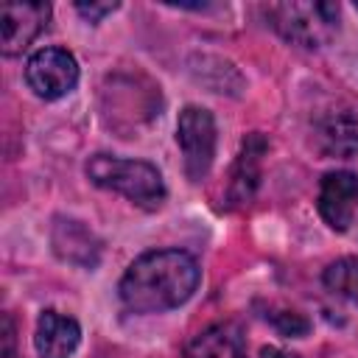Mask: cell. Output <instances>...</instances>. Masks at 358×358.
<instances>
[{
  "label": "cell",
  "mask_w": 358,
  "mask_h": 358,
  "mask_svg": "<svg viewBox=\"0 0 358 358\" xmlns=\"http://www.w3.org/2000/svg\"><path fill=\"white\" fill-rule=\"evenodd\" d=\"M176 143L182 151V165L190 182H201L215 159V143H218V129L215 117L210 109L187 103L179 112L176 120Z\"/></svg>",
  "instance_id": "277c9868"
},
{
  "label": "cell",
  "mask_w": 358,
  "mask_h": 358,
  "mask_svg": "<svg viewBox=\"0 0 358 358\" xmlns=\"http://www.w3.org/2000/svg\"><path fill=\"white\" fill-rule=\"evenodd\" d=\"M322 282L330 294L358 305V255H347L327 263V268L322 271Z\"/></svg>",
  "instance_id": "4fadbf2b"
},
{
  "label": "cell",
  "mask_w": 358,
  "mask_h": 358,
  "mask_svg": "<svg viewBox=\"0 0 358 358\" xmlns=\"http://www.w3.org/2000/svg\"><path fill=\"white\" fill-rule=\"evenodd\" d=\"M316 207L322 221L333 232H347L358 215V173L355 171H327L319 182Z\"/></svg>",
  "instance_id": "52a82bcc"
},
{
  "label": "cell",
  "mask_w": 358,
  "mask_h": 358,
  "mask_svg": "<svg viewBox=\"0 0 358 358\" xmlns=\"http://www.w3.org/2000/svg\"><path fill=\"white\" fill-rule=\"evenodd\" d=\"M78 62L67 48H39L25 62V81L42 101H59L78 84Z\"/></svg>",
  "instance_id": "5b68a950"
},
{
  "label": "cell",
  "mask_w": 358,
  "mask_h": 358,
  "mask_svg": "<svg viewBox=\"0 0 358 358\" xmlns=\"http://www.w3.org/2000/svg\"><path fill=\"white\" fill-rule=\"evenodd\" d=\"M185 358H246L243 336L232 322H215L185 344Z\"/></svg>",
  "instance_id": "7c38bea8"
},
{
  "label": "cell",
  "mask_w": 358,
  "mask_h": 358,
  "mask_svg": "<svg viewBox=\"0 0 358 358\" xmlns=\"http://www.w3.org/2000/svg\"><path fill=\"white\" fill-rule=\"evenodd\" d=\"M50 20V3H28V0H6L0 6V50L3 56L22 53Z\"/></svg>",
  "instance_id": "8992f818"
},
{
  "label": "cell",
  "mask_w": 358,
  "mask_h": 358,
  "mask_svg": "<svg viewBox=\"0 0 358 358\" xmlns=\"http://www.w3.org/2000/svg\"><path fill=\"white\" fill-rule=\"evenodd\" d=\"M201 282L196 257L185 249H151L129 263L117 282L120 305L129 313H165L185 305Z\"/></svg>",
  "instance_id": "6da1fadb"
},
{
  "label": "cell",
  "mask_w": 358,
  "mask_h": 358,
  "mask_svg": "<svg viewBox=\"0 0 358 358\" xmlns=\"http://www.w3.org/2000/svg\"><path fill=\"white\" fill-rule=\"evenodd\" d=\"M78 341H81V324L73 316L59 313L53 308L39 313L34 333V347L39 358H73Z\"/></svg>",
  "instance_id": "8fae6325"
},
{
  "label": "cell",
  "mask_w": 358,
  "mask_h": 358,
  "mask_svg": "<svg viewBox=\"0 0 358 358\" xmlns=\"http://www.w3.org/2000/svg\"><path fill=\"white\" fill-rule=\"evenodd\" d=\"M266 322H271V327L280 333V336H288V338H299V336H308V330H310V322L299 313V310H294V308H268L266 313Z\"/></svg>",
  "instance_id": "5bb4252c"
},
{
  "label": "cell",
  "mask_w": 358,
  "mask_h": 358,
  "mask_svg": "<svg viewBox=\"0 0 358 358\" xmlns=\"http://www.w3.org/2000/svg\"><path fill=\"white\" fill-rule=\"evenodd\" d=\"M50 246H53L59 260L73 263L78 268H95L98 260H101V241L78 218H67V215L53 218Z\"/></svg>",
  "instance_id": "ba28073f"
},
{
  "label": "cell",
  "mask_w": 358,
  "mask_h": 358,
  "mask_svg": "<svg viewBox=\"0 0 358 358\" xmlns=\"http://www.w3.org/2000/svg\"><path fill=\"white\" fill-rule=\"evenodd\" d=\"M316 148L324 157L350 159L358 154V115L352 109H330L313 126Z\"/></svg>",
  "instance_id": "30bf717a"
},
{
  "label": "cell",
  "mask_w": 358,
  "mask_h": 358,
  "mask_svg": "<svg viewBox=\"0 0 358 358\" xmlns=\"http://www.w3.org/2000/svg\"><path fill=\"white\" fill-rule=\"evenodd\" d=\"M355 11H358V3H355Z\"/></svg>",
  "instance_id": "ac0fdd59"
},
{
  "label": "cell",
  "mask_w": 358,
  "mask_h": 358,
  "mask_svg": "<svg viewBox=\"0 0 358 358\" xmlns=\"http://www.w3.org/2000/svg\"><path fill=\"white\" fill-rule=\"evenodd\" d=\"M3 358H14V324L3 316Z\"/></svg>",
  "instance_id": "2e32d148"
},
{
  "label": "cell",
  "mask_w": 358,
  "mask_h": 358,
  "mask_svg": "<svg viewBox=\"0 0 358 358\" xmlns=\"http://www.w3.org/2000/svg\"><path fill=\"white\" fill-rule=\"evenodd\" d=\"M268 151V140L263 131H249L241 143V151L235 157L229 185H227V199L229 204H249L255 190L260 187L263 176V157Z\"/></svg>",
  "instance_id": "9c48e42d"
},
{
  "label": "cell",
  "mask_w": 358,
  "mask_h": 358,
  "mask_svg": "<svg viewBox=\"0 0 358 358\" xmlns=\"http://www.w3.org/2000/svg\"><path fill=\"white\" fill-rule=\"evenodd\" d=\"M260 358H299V355L291 352V350H282V347L268 344V347H260Z\"/></svg>",
  "instance_id": "e0dca14e"
},
{
  "label": "cell",
  "mask_w": 358,
  "mask_h": 358,
  "mask_svg": "<svg viewBox=\"0 0 358 358\" xmlns=\"http://www.w3.org/2000/svg\"><path fill=\"white\" fill-rule=\"evenodd\" d=\"M84 171H87V179L95 187L112 190V193L129 199L131 204H137L143 210L162 207V201L168 196L159 168L145 162V159H126V157L98 151L87 159Z\"/></svg>",
  "instance_id": "7a4b0ae2"
},
{
  "label": "cell",
  "mask_w": 358,
  "mask_h": 358,
  "mask_svg": "<svg viewBox=\"0 0 358 358\" xmlns=\"http://www.w3.org/2000/svg\"><path fill=\"white\" fill-rule=\"evenodd\" d=\"M117 6L120 3H76L73 8L87 20V22H92V25H98L106 14H112V11H117Z\"/></svg>",
  "instance_id": "9a60e30c"
},
{
  "label": "cell",
  "mask_w": 358,
  "mask_h": 358,
  "mask_svg": "<svg viewBox=\"0 0 358 358\" xmlns=\"http://www.w3.org/2000/svg\"><path fill=\"white\" fill-rule=\"evenodd\" d=\"M263 14L285 42L308 50H319L330 45L341 25L338 3H327V0L271 3V6H263Z\"/></svg>",
  "instance_id": "3957f363"
}]
</instances>
